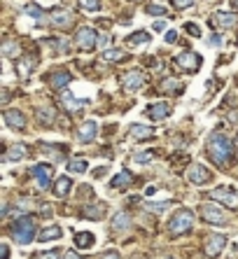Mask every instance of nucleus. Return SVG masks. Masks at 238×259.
<instances>
[{
    "label": "nucleus",
    "mask_w": 238,
    "mask_h": 259,
    "mask_svg": "<svg viewBox=\"0 0 238 259\" xmlns=\"http://www.w3.org/2000/svg\"><path fill=\"white\" fill-rule=\"evenodd\" d=\"M164 28H166V21H157L154 24V30H164Z\"/></svg>",
    "instance_id": "nucleus-46"
},
{
    "label": "nucleus",
    "mask_w": 238,
    "mask_h": 259,
    "mask_svg": "<svg viewBox=\"0 0 238 259\" xmlns=\"http://www.w3.org/2000/svg\"><path fill=\"white\" fill-rule=\"evenodd\" d=\"M79 5L89 12H98L101 10V0H79Z\"/></svg>",
    "instance_id": "nucleus-32"
},
{
    "label": "nucleus",
    "mask_w": 238,
    "mask_h": 259,
    "mask_svg": "<svg viewBox=\"0 0 238 259\" xmlns=\"http://www.w3.org/2000/svg\"><path fill=\"white\" fill-rule=\"evenodd\" d=\"M5 122H7V126L14 131H24L26 129V117L24 112H19V110H5Z\"/></svg>",
    "instance_id": "nucleus-10"
},
{
    "label": "nucleus",
    "mask_w": 238,
    "mask_h": 259,
    "mask_svg": "<svg viewBox=\"0 0 238 259\" xmlns=\"http://www.w3.org/2000/svg\"><path fill=\"white\" fill-rule=\"evenodd\" d=\"M147 208H149L152 213H164V210H166V203H161V201H154V203H147Z\"/></svg>",
    "instance_id": "nucleus-36"
},
{
    "label": "nucleus",
    "mask_w": 238,
    "mask_h": 259,
    "mask_svg": "<svg viewBox=\"0 0 238 259\" xmlns=\"http://www.w3.org/2000/svg\"><path fill=\"white\" fill-rule=\"evenodd\" d=\"M30 173L35 175V180H38L40 189H47L49 187V178H52V166L49 164H35Z\"/></svg>",
    "instance_id": "nucleus-8"
},
{
    "label": "nucleus",
    "mask_w": 238,
    "mask_h": 259,
    "mask_svg": "<svg viewBox=\"0 0 238 259\" xmlns=\"http://www.w3.org/2000/svg\"><path fill=\"white\" fill-rule=\"evenodd\" d=\"M70 21H73V14L66 12V10H59V12L52 14V24L54 26H59V28L70 26Z\"/></svg>",
    "instance_id": "nucleus-20"
},
{
    "label": "nucleus",
    "mask_w": 238,
    "mask_h": 259,
    "mask_svg": "<svg viewBox=\"0 0 238 259\" xmlns=\"http://www.w3.org/2000/svg\"><path fill=\"white\" fill-rule=\"evenodd\" d=\"M2 54H5V56H14V54H19V45H16L14 40H7V42L2 45Z\"/></svg>",
    "instance_id": "nucleus-31"
},
{
    "label": "nucleus",
    "mask_w": 238,
    "mask_h": 259,
    "mask_svg": "<svg viewBox=\"0 0 238 259\" xmlns=\"http://www.w3.org/2000/svg\"><path fill=\"white\" fill-rule=\"evenodd\" d=\"M110 187H115V189H126V187H131V173L121 170L119 175H115V178H112Z\"/></svg>",
    "instance_id": "nucleus-22"
},
{
    "label": "nucleus",
    "mask_w": 238,
    "mask_h": 259,
    "mask_svg": "<svg viewBox=\"0 0 238 259\" xmlns=\"http://www.w3.org/2000/svg\"><path fill=\"white\" fill-rule=\"evenodd\" d=\"M103 215H105V206H103V203H96V206L84 208V217H89V220H101Z\"/></svg>",
    "instance_id": "nucleus-26"
},
{
    "label": "nucleus",
    "mask_w": 238,
    "mask_h": 259,
    "mask_svg": "<svg viewBox=\"0 0 238 259\" xmlns=\"http://www.w3.org/2000/svg\"><path fill=\"white\" fill-rule=\"evenodd\" d=\"M175 40H178V33H175V30H168V33H166V42H168V45H173Z\"/></svg>",
    "instance_id": "nucleus-41"
},
{
    "label": "nucleus",
    "mask_w": 238,
    "mask_h": 259,
    "mask_svg": "<svg viewBox=\"0 0 238 259\" xmlns=\"http://www.w3.org/2000/svg\"><path fill=\"white\" fill-rule=\"evenodd\" d=\"M208 156L220 168L229 166V161H231V143H229V138L224 133H220V131L210 133V138H208Z\"/></svg>",
    "instance_id": "nucleus-1"
},
{
    "label": "nucleus",
    "mask_w": 238,
    "mask_h": 259,
    "mask_svg": "<svg viewBox=\"0 0 238 259\" xmlns=\"http://www.w3.org/2000/svg\"><path fill=\"white\" fill-rule=\"evenodd\" d=\"M96 259H119V252L117 250H107V252H103V255H98Z\"/></svg>",
    "instance_id": "nucleus-38"
},
{
    "label": "nucleus",
    "mask_w": 238,
    "mask_h": 259,
    "mask_svg": "<svg viewBox=\"0 0 238 259\" xmlns=\"http://www.w3.org/2000/svg\"><path fill=\"white\" fill-rule=\"evenodd\" d=\"M201 217L208 222V224H215V227H224L226 224V215L217 206H210V203L201 208Z\"/></svg>",
    "instance_id": "nucleus-7"
},
{
    "label": "nucleus",
    "mask_w": 238,
    "mask_h": 259,
    "mask_svg": "<svg viewBox=\"0 0 238 259\" xmlns=\"http://www.w3.org/2000/svg\"><path fill=\"white\" fill-rule=\"evenodd\" d=\"M26 156V147L24 145H14V147H10V152H5V161H21Z\"/></svg>",
    "instance_id": "nucleus-25"
},
{
    "label": "nucleus",
    "mask_w": 238,
    "mask_h": 259,
    "mask_svg": "<svg viewBox=\"0 0 238 259\" xmlns=\"http://www.w3.org/2000/svg\"><path fill=\"white\" fill-rule=\"evenodd\" d=\"M187 180L194 182V184H206V182L210 180V173L206 170V166H201V164H194L192 168L187 170Z\"/></svg>",
    "instance_id": "nucleus-11"
},
{
    "label": "nucleus",
    "mask_w": 238,
    "mask_h": 259,
    "mask_svg": "<svg viewBox=\"0 0 238 259\" xmlns=\"http://www.w3.org/2000/svg\"><path fill=\"white\" fill-rule=\"evenodd\" d=\"M192 224H194V213L187 210V208H180L168 220V233L171 236H182V233H187L192 229Z\"/></svg>",
    "instance_id": "nucleus-2"
},
{
    "label": "nucleus",
    "mask_w": 238,
    "mask_h": 259,
    "mask_svg": "<svg viewBox=\"0 0 238 259\" xmlns=\"http://www.w3.org/2000/svg\"><path fill=\"white\" fill-rule=\"evenodd\" d=\"M178 65L189 70V73H196L198 65H201V56H198L196 52H182L178 56Z\"/></svg>",
    "instance_id": "nucleus-9"
},
{
    "label": "nucleus",
    "mask_w": 238,
    "mask_h": 259,
    "mask_svg": "<svg viewBox=\"0 0 238 259\" xmlns=\"http://www.w3.org/2000/svg\"><path fill=\"white\" fill-rule=\"evenodd\" d=\"M149 33L147 30H135L133 35H129V45L131 47H138V45H145V42H149Z\"/></svg>",
    "instance_id": "nucleus-27"
},
{
    "label": "nucleus",
    "mask_w": 238,
    "mask_h": 259,
    "mask_svg": "<svg viewBox=\"0 0 238 259\" xmlns=\"http://www.w3.org/2000/svg\"><path fill=\"white\" fill-rule=\"evenodd\" d=\"M208 198H212V201H220V203H224L226 208H231V210H238V194L234 192V189H210L208 192Z\"/></svg>",
    "instance_id": "nucleus-6"
},
{
    "label": "nucleus",
    "mask_w": 238,
    "mask_h": 259,
    "mask_svg": "<svg viewBox=\"0 0 238 259\" xmlns=\"http://www.w3.org/2000/svg\"><path fill=\"white\" fill-rule=\"evenodd\" d=\"M133 259H143V257H140V255H135V257H133Z\"/></svg>",
    "instance_id": "nucleus-47"
},
{
    "label": "nucleus",
    "mask_w": 238,
    "mask_h": 259,
    "mask_svg": "<svg viewBox=\"0 0 238 259\" xmlns=\"http://www.w3.org/2000/svg\"><path fill=\"white\" fill-rule=\"evenodd\" d=\"M61 227H47V229H42L38 233V241L40 243H47V241H56V238H61Z\"/></svg>",
    "instance_id": "nucleus-19"
},
{
    "label": "nucleus",
    "mask_w": 238,
    "mask_h": 259,
    "mask_svg": "<svg viewBox=\"0 0 238 259\" xmlns=\"http://www.w3.org/2000/svg\"><path fill=\"white\" fill-rule=\"evenodd\" d=\"M210 45H212V47H217V45H222V38H220V35H212V38H210Z\"/></svg>",
    "instance_id": "nucleus-44"
},
{
    "label": "nucleus",
    "mask_w": 238,
    "mask_h": 259,
    "mask_svg": "<svg viewBox=\"0 0 238 259\" xmlns=\"http://www.w3.org/2000/svg\"><path fill=\"white\" fill-rule=\"evenodd\" d=\"M173 5L182 10V7H192V5H194V0H173Z\"/></svg>",
    "instance_id": "nucleus-40"
},
{
    "label": "nucleus",
    "mask_w": 238,
    "mask_h": 259,
    "mask_svg": "<svg viewBox=\"0 0 238 259\" xmlns=\"http://www.w3.org/2000/svg\"><path fill=\"white\" fill-rule=\"evenodd\" d=\"M33 259H59V252L56 250H47V252H40Z\"/></svg>",
    "instance_id": "nucleus-34"
},
{
    "label": "nucleus",
    "mask_w": 238,
    "mask_h": 259,
    "mask_svg": "<svg viewBox=\"0 0 238 259\" xmlns=\"http://www.w3.org/2000/svg\"><path fill=\"white\" fill-rule=\"evenodd\" d=\"M66 259H82L79 255H75V250H68L66 252Z\"/></svg>",
    "instance_id": "nucleus-45"
},
{
    "label": "nucleus",
    "mask_w": 238,
    "mask_h": 259,
    "mask_svg": "<svg viewBox=\"0 0 238 259\" xmlns=\"http://www.w3.org/2000/svg\"><path fill=\"white\" fill-rule=\"evenodd\" d=\"M12 236L16 243H21V245H28L30 241H33V236H35V222L30 220V217H21V220H16L12 224Z\"/></svg>",
    "instance_id": "nucleus-3"
},
{
    "label": "nucleus",
    "mask_w": 238,
    "mask_h": 259,
    "mask_svg": "<svg viewBox=\"0 0 238 259\" xmlns=\"http://www.w3.org/2000/svg\"><path fill=\"white\" fill-rule=\"evenodd\" d=\"M103 56H105V61H112V63H121L126 59V54L121 52V49H107Z\"/></svg>",
    "instance_id": "nucleus-28"
},
{
    "label": "nucleus",
    "mask_w": 238,
    "mask_h": 259,
    "mask_svg": "<svg viewBox=\"0 0 238 259\" xmlns=\"http://www.w3.org/2000/svg\"><path fill=\"white\" fill-rule=\"evenodd\" d=\"M70 187H73V182H70V178H66V175H63V178H59V180H56V184H54V194H56V196H61V198H63V196H68V192H70Z\"/></svg>",
    "instance_id": "nucleus-24"
},
{
    "label": "nucleus",
    "mask_w": 238,
    "mask_h": 259,
    "mask_svg": "<svg viewBox=\"0 0 238 259\" xmlns=\"http://www.w3.org/2000/svg\"><path fill=\"white\" fill-rule=\"evenodd\" d=\"M121 87L126 91H135L143 87V75L138 70H131V73H124L121 75Z\"/></svg>",
    "instance_id": "nucleus-14"
},
{
    "label": "nucleus",
    "mask_w": 238,
    "mask_h": 259,
    "mask_svg": "<svg viewBox=\"0 0 238 259\" xmlns=\"http://www.w3.org/2000/svg\"><path fill=\"white\" fill-rule=\"evenodd\" d=\"M159 259H173V257H159Z\"/></svg>",
    "instance_id": "nucleus-48"
},
{
    "label": "nucleus",
    "mask_w": 238,
    "mask_h": 259,
    "mask_svg": "<svg viewBox=\"0 0 238 259\" xmlns=\"http://www.w3.org/2000/svg\"><path fill=\"white\" fill-rule=\"evenodd\" d=\"M0 250H2V259H10V247H7V243H2Z\"/></svg>",
    "instance_id": "nucleus-43"
},
{
    "label": "nucleus",
    "mask_w": 238,
    "mask_h": 259,
    "mask_svg": "<svg viewBox=\"0 0 238 259\" xmlns=\"http://www.w3.org/2000/svg\"><path fill=\"white\" fill-rule=\"evenodd\" d=\"M161 89H164V91L178 89V82H175V79H164V82H161Z\"/></svg>",
    "instance_id": "nucleus-39"
},
{
    "label": "nucleus",
    "mask_w": 238,
    "mask_h": 259,
    "mask_svg": "<svg viewBox=\"0 0 238 259\" xmlns=\"http://www.w3.org/2000/svg\"><path fill=\"white\" fill-rule=\"evenodd\" d=\"M236 21H238V16L234 12H217L212 16L210 24L215 28H231V26H236Z\"/></svg>",
    "instance_id": "nucleus-15"
},
{
    "label": "nucleus",
    "mask_w": 238,
    "mask_h": 259,
    "mask_svg": "<svg viewBox=\"0 0 238 259\" xmlns=\"http://www.w3.org/2000/svg\"><path fill=\"white\" fill-rule=\"evenodd\" d=\"M68 170L82 175V173H87V161H84V159H73V161H70V166H68Z\"/></svg>",
    "instance_id": "nucleus-29"
},
{
    "label": "nucleus",
    "mask_w": 238,
    "mask_h": 259,
    "mask_svg": "<svg viewBox=\"0 0 238 259\" xmlns=\"http://www.w3.org/2000/svg\"><path fill=\"white\" fill-rule=\"evenodd\" d=\"M96 136H98V124H96L93 119L84 122V124L79 126V131H77V138L82 140V143H91Z\"/></svg>",
    "instance_id": "nucleus-13"
},
{
    "label": "nucleus",
    "mask_w": 238,
    "mask_h": 259,
    "mask_svg": "<svg viewBox=\"0 0 238 259\" xmlns=\"http://www.w3.org/2000/svg\"><path fill=\"white\" fill-rule=\"evenodd\" d=\"M26 12L30 14V16H35V19L40 21V24H45V14H42V10H40V7H35V5H28V7H26Z\"/></svg>",
    "instance_id": "nucleus-33"
},
{
    "label": "nucleus",
    "mask_w": 238,
    "mask_h": 259,
    "mask_svg": "<svg viewBox=\"0 0 238 259\" xmlns=\"http://www.w3.org/2000/svg\"><path fill=\"white\" fill-rule=\"evenodd\" d=\"M129 133H131L133 138H138V140H147V138L152 136V129L145 126V124H131V126H129Z\"/></svg>",
    "instance_id": "nucleus-21"
},
{
    "label": "nucleus",
    "mask_w": 238,
    "mask_h": 259,
    "mask_svg": "<svg viewBox=\"0 0 238 259\" xmlns=\"http://www.w3.org/2000/svg\"><path fill=\"white\" fill-rule=\"evenodd\" d=\"M145 115L152 119V122H161L166 117L171 115V105L168 103H154V105H147Z\"/></svg>",
    "instance_id": "nucleus-12"
},
{
    "label": "nucleus",
    "mask_w": 238,
    "mask_h": 259,
    "mask_svg": "<svg viewBox=\"0 0 238 259\" xmlns=\"http://www.w3.org/2000/svg\"><path fill=\"white\" fill-rule=\"evenodd\" d=\"M131 159L135 161V164H149V161L154 159V152H135Z\"/></svg>",
    "instance_id": "nucleus-30"
},
{
    "label": "nucleus",
    "mask_w": 238,
    "mask_h": 259,
    "mask_svg": "<svg viewBox=\"0 0 238 259\" xmlns=\"http://www.w3.org/2000/svg\"><path fill=\"white\" fill-rule=\"evenodd\" d=\"M131 227V215L129 213H117L115 217H112V229L115 231H124V229H129Z\"/></svg>",
    "instance_id": "nucleus-17"
},
{
    "label": "nucleus",
    "mask_w": 238,
    "mask_h": 259,
    "mask_svg": "<svg viewBox=\"0 0 238 259\" xmlns=\"http://www.w3.org/2000/svg\"><path fill=\"white\" fill-rule=\"evenodd\" d=\"M226 245V238L222 233H210L208 238H206V245H203V252H206V257L210 259H217L222 255V250Z\"/></svg>",
    "instance_id": "nucleus-5"
},
{
    "label": "nucleus",
    "mask_w": 238,
    "mask_h": 259,
    "mask_svg": "<svg viewBox=\"0 0 238 259\" xmlns=\"http://www.w3.org/2000/svg\"><path fill=\"white\" fill-rule=\"evenodd\" d=\"M75 42H77L79 49H84V52H91V49H96V47L101 45V40H98V33H96L93 28H79Z\"/></svg>",
    "instance_id": "nucleus-4"
},
{
    "label": "nucleus",
    "mask_w": 238,
    "mask_h": 259,
    "mask_svg": "<svg viewBox=\"0 0 238 259\" xmlns=\"http://www.w3.org/2000/svg\"><path fill=\"white\" fill-rule=\"evenodd\" d=\"M93 243H96L93 233H89V231H77L75 233V245H77L79 250H87V247H91Z\"/></svg>",
    "instance_id": "nucleus-18"
},
{
    "label": "nucleus",
    "mask_w": 238,
    "mask_h": 259,
    "mask_svg": "<svg viewBox=\"0 0 238 259\" xmlns=\"http://www.w3.org/2000/svg\"><path fill=\"white\" fill-rule=\"evenodd\" d=\"M61 101H63V105L68 107V112H79L84 105H87V101H79V98H73L68 91H63L61 93Z\"/></svg>",
    "instance_id": "nucleus-16"
},
{
    "label": "nucleus",
    "mask_w": 238,
    "mask_h": 259,
    "mask_svg": "<svg viewBox=\"0 0 238 259\" xmlns=\"http://www.w3.org/2000/svg\"><path fill=\"white\" fill-rule=\"evenodd\" d=\"M40 119H42L45 124H49V122H52V119H54L52 110H47V107H45V110H40Z\"/></svg>",
    "instance_id": "nucleus-37"
},
{
    "label": "nucleus",
    "mask_w": 238,
    "mask_h": 259,
    "mask_svg": "<svg viewBox=\"0 0 238 259\" xmlns=\"http://www.w3.org/2000/svg\"><path fill=\"white\" fill-rule=\"evenodd\" d=\"M236 145H238V136H236Z\"/></svg>",
    "instance_id": "nucleus-50"
},
{
    "label": "nucleus",
    "mask_w": 238,
    "mask_h": 259,
    "mask_svg": "<svg viewBox=\"0 0 238 259\" xmlns=\"http://www.w3.org/2000/svg\"><path fill=\"white\" fill-rule=\"evenodd\" d=\"M187 30H189V33H192L194 38H198V35H201V30H198V26H194V24H189V26H187Z\"/></svg>",
    "instance_id": "nucleus-42"
},
{
    "label": "nucleus",
    "mask_w": 238,
    "mask_h": 259,
    "mask_svg": "<svg viewBox=\"0 0 238 259\" xmlns=\"http://www.w3.org/2000/svg\"><path fill=\"white\" fill-rule=\"evenodd\" d=\"M234 5H236V7H238V0H234Z\"/></svg>",
    "instance_id": "nucleus-49"
},
{
    "label": "nucleus",
    "mask_w": 238,
    "mask_h": 259,
    "mask_svg": "<svg viewBox=\"0 0 238 259\" xmlns=\"http://www.w3.org/2000/svg\"><path fill=\"white\" fill-rule=\"evenodd\" d=\"M70 79H73V75H70L68 70H59V73H54L52 75V87L54 89H63Z\"/></svg>",
    "instance_id": "nucleus-23"
},
{
    "label": "nucleus",
    "mask_w": 238,
    "mask_h": 259,
    "mask_svg": "<svg viewBox=\"0 0 238 259\" xmlns=\"http://www.w3.org/2000/svg\"><path fill=\"white\" fill-rule=\"evenodd\" d=\"M147 14H168V10L161 7V5H149V7H147Z\"/></svg>",
    "instance_id": "nucleus-35"
}]
</instances>
